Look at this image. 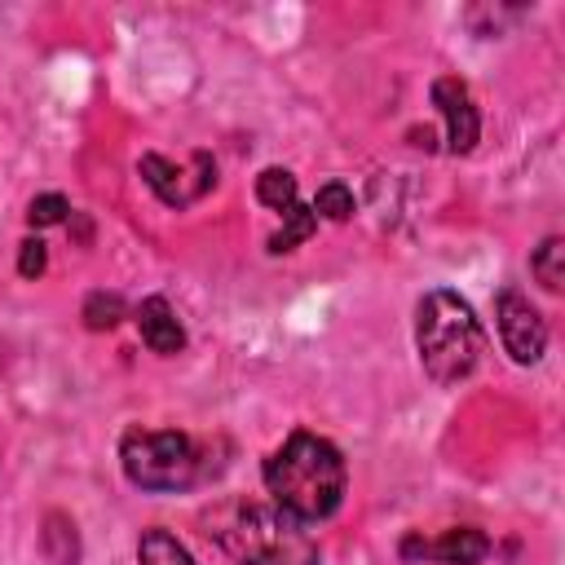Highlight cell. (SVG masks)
<instances>
[{"mask_svg":"<svg viewBox=\"0 0 565 565\" xmlns=\"http://www.w3.org/2000/svg\"><path fill=\"white\" fill-rule=\"evenodd\" d=\"M265 486L282 516L327 521L344 499V459L327 437L300 428L265 459Z\"/></svg>","mask_w":565,"mask_h":565,"instance_id":"6da1fadb","label":"cell"},{"mask_svg":"<svg viewBox=\"0 0 565 565\" xmlns=\"http://www.w3.org/2000/svg\"><path fill=\"white\" fill-rule=\"evenodd\" d=\"M415 349H419L424 371L437 384H459L463 375H472V366L481 362V349H486L472 305L446 287L428 291L415 309Z\"/></svg>","mask_w":565,"mask_h":565,"instance_id":"7a4b0ae2","label":"cell"},{"mask_svg":"<svg viewBox=\"0 0 565 565\" xmlns=\"http://www.w3.org/2000/svg\"><path fill=\"white\" fill-rule=\"evenodd\" d=\"M207 525L216 543L243 565H278L287 561L291 547H300V539L291 534V516H282L278 508H260V503H230L212 512Z\"/></svg>","mask_w":565,"mask_h":565,"instance_id":"3957f363","label":"cell"},{"mask_svg":"<svg viewBox=\"0 0 565 565\" xmlns=\"http://www.w3.org/2000/svg\"><path fill=\"white\" fill-rule=\"evenodd\" d=\"M124 477L141 490H185L194 481V446L185 433H154V428H128L119 441Z\"/></svg>","mask_w":565,"mask_h":565,"instance_id":"277c9868","label":"cell"},{"mask_svg":"<svg viewBox=\"0 0 565 565\" xmlns=\"http://www.w3.org/2000/svg\"><path fill=\"white\" fill-rule=\"evenodd\" d=\"M494 318H499V340H503V349L512 353V362L530 366V362L543 358V349H547V322H543V313H539L521 291H512V287L499 291Z\"/></svg>","mask_w":565,"mask_h":565,"instance_id":"5b68a950","label":"cell"},{"mask_svg":"<svg viewBox=\"0 0 565 565\" xmlns=\"http://www.w3.org/2000/svg\"><path fill=\"white\" fill-rule=\"evenodd\" d=\"M433 106H437L441 119H446V146H450L455 154H468V150L477 146V137H481V115H477V106H472L468 84H463L459 75H437V79H433Z\"/></svg>","mask_w":565,"mask_h":565,"instance_id":"8992f818","label":"cell"},{"mask_svg":"<svg viewBox=\"0 0 565 565\" xmlns=\"http://www.w3.org/2000/svg\"><path fill=\"white\" fill-rule=\"evenodd\" d=\"M207 159H212L207 150H194V154H190V172H185V168H177V163L163 159V154H141L137 172H141V181L159 194V203H168V207H190V203H199L207 190L194 185V181H185V177H194Z\"/></svg>","mask_w":565,"mask_h":565,"instance_id":"52a82bcc","label":"cell"},{"mask_svg":"<svg viewBox=\"0 0 565 565\" xmlns=\"http://www.w3.org/2000/svg\"><path fill=\"white\" fill-rule=\"evenodd\" d=\"M490 552V539L472 525H459V530H446L441 539H402V556L411 561H437V565H477L481 556Z\"/></svg>","mask_w":565,"mask_h":565,"instance_id":"ba28073f","label":"cell"},{"mask_svg":"<svg viewBox=\"0 0 565 565\" xmlns=\"http://www.w3.org/2000/svg\"><path fill=\"white\" fill-rule=\"evenodd\" d=\"M137 331H141V340H146L154 353H181V349H185V327H181V318L172 313V305H168L163 296L141 300V309H137Z\"/></svg>","mask_w":565,"mask_h":565,"instance_id":"9c48e42d","label":"cell"},{"mask_svg":"<svg viewBox=\"0 0 565 565\" xmlns=\"http://www.w3.org/2000/svg\"><path fill=\"white\" fill-rule=\"evenodd\" d=\"M313 230H318V212L309 207V203H291L287 212H282V230H274L269 234V252H291V247H300L305 238H313Z\"/></svg>","mask_w":565,"mask_h":565,"instance_id":"30bf717a","label":"cell"},{"mask_svg":"<svg viewBox=\"0 0 565 565\" xmlns=\"http://www.w3.org/2000/svg\"><path fill=\"white\" fill-rule=\"evenodd\" d=\"M137 565H194V556L168 530H146L137 543Z\"/></svg>","mask_w":565,"mask_h":565,"instance_id":"8fae6325","label":"cell"},{"mask_svg":"<svg viewBox=\"0 0 565 565\" xmlns=\"http://www.w3.org/2000/svg\"><path fill=\"white\" fill-rule=\"evenodd\" d=\"M530 269H534V278H539L547 291H561V287H565V243H561L556 234L543 238L539 252H534V260H530Z\"/></svg>","mask_w":565,"mask_h":565,"instance_id":"7c38bea8","label":"cell"},{"mask_svg":"<svg viewBox=\"0 0 565 565\" xmlns=\"http://www.w3.org/2000/svg\"><path fill=\"white\" fill-rule=\"evenodd\" d=\"M256 199H260L265 207H274V212H287V207L296 203V177H291L287 168H265V172L256 177Z\"/></svg>","mask_w":565,"mask_h":565,"instance_id":"4fadbf2b","label":"cell"},{"mask_svg":"<svg viewBox=\"0 0 565 565\" xmlns=\"http://www.w3.org/2000/svg\"><path fill=\"white\" fill-rule=\"evenodd\" d=\"M318 216H327V221H349L353 216V194L340 185V181H327L318 194H313V203H309Z\"/></svg>","mask_w":565,"mask_h":565,"instance_id":"5bb4252c","label":"cell"},{"mask_svg":"<svg viewBox=\"0 0 565 565\" xmlns=\"http://www.w3.org/2000/svg\"><path fill=\"white\" fill-rule=\"evenodd\" d=\"M119 318H124V300H119V296L93 291V296L84 300V322H88L93 331H110Z\"/></svg>","mask_w":565,"mask_h":565,"instance_id":"9a60e30c","label":"cell"},{"mask_svg":"<svg viewBox=\"0 0 565 565\" xmlns=\"http://www.w3.org/2000/svg\"><path fill=\"white\" fill-rule=\"evenodd\" d=\"M66 212H71V203H66L62 194H40V199H31V207H26V221H31V225H57V221H66Z\"/></svg>","mask_w":565,"mask_h":565,"instance_id":"2e32d148","label":"cell"},{"mask_svg":"<svg viewBox=\"0 0 565 565\" xmlns=\"http://www.w3.org/2000/svg\"><path fill=\"white\" fill-rule=\"evenodd\" d=\"M44 269H49L44 243H40V238H26V243L18 247V274H22V278H40Z\"/></svg>","mask_w":565,"mask_h":565,"instance_id":"e0dca14e","label":"cell"}]
</instances>
